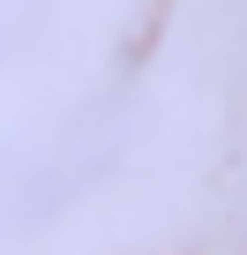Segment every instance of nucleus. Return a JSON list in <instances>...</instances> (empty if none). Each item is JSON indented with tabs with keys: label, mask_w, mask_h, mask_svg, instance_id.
<instances>
[{
	"label": "nucleus",
	"mask_w": 247,
	"mask_h": 255,
	"mask_svg": "<svg viewBox=\"0 0 247 255\" xmlns=\"http://www.w3.org/2000/svg\"><path fill=\"white\" fill-rule=\"evenodd\" d=\"M45 15H53V0H0V68H8V60L38 38Z\"/></svg>",
	"instance_id": "nucleus-1"
}]
</instances>
